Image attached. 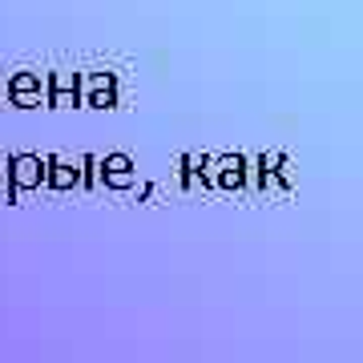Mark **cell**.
<instances>
[{
	"label": "cell",
	"mask_w": 363,
	"mask_h": 363,
	"mask_svg": "<svg viewBox=\"0 0 363 363\" xmlns=\"http://www.w3.org/2000/svg\"><path fill=\"white\" fill-rule=\"evenodd\" d=\"M97 182H105L109 190H133L138 186V166L130 154H105L97 157Z\"/></svg>",
	"instance_id": "obj_3"
},
{
	"label": "cell",
	"mask_w": 363,
	"mask_h": 363,
	"mask_svg": "<svg viewBox=\"0 0 363 363\" xmlns=\"http://www.w3.org/2000/svg\"><path fill=\"white\" fill-rule=\"evenodd\" d=\"M37 186H45V157L40 154L9 157V202H16L25 190H37Z\"/></svg>",
	"instance_id": "obj_1"
},
{
	"label": "cell",
	"mask_w": 363,
	"mask_h": 363,
	"mask_svg": "<svg viewBox=\"0 0 363 363\" xmlns=\"http://www.w3.org/2000/svg\"><path fill=\"white\" fill-rule=\"evenodd\" d=\"M202 174L210 186L222 190H238L247 182V157L242 154H222V157H202Z\"/></svg>",
	"instance_id": "obj_2"
},
{
	"label": "cell",
	"mask_w": 363,
	"mask_h": 363,
	"mask_svg": "<svg viewBox=\"0 0 363 363\" xmlns=\"http://www.w3.org/2000/svg\"><path fill=\"white\" fill-rule=\"evenodd\" d=\"M45 186H52V190L81 186V166L77 162H65V157H45Z\"/></svg>",
	"instance_id": "obj_7"
},
{
	"label": "cell",
	"mask_w": 363,
	"mask_h": 363,
	"mask_svg": "<svg viewBox=\"0 0 363 363\" xmlns=\"http://www.w3.org/2000/svg\"><path fill=\"white\" fill-rule=\"evenodd\" d=\"M81 89H85V105L89 109H113L117 105V77L113 73H89V77H81Z\"/></svg>",
	"instance_id": "obj_5"
},
{
	"label": "cell",
	"mask_w": 363,
	"mask_h": 363,
	"mask_svg": "<svg viewBox=\"0 0 363 363\" xmlns=\"http://www.w3.org/2000/svg\"><path fill=\"white\" fill-rule=\"evenodd\" d=\"M40 89H45V77L40 73H13L9 77V97L16 101V109H37Z\"/></svg>",
	"instance_id": "obj_6"
},
{
	"label": "cell",
	"mask_w": 363,
	"mask_h": 363,
	"mask_svg": "<svg viewBox=\"0 0 363 363\" xmlns=\"http://www.w3.org/2000/svg\"><path fill=\"white\" fill-rule=\"evenodd\" d=\"M45 89H49V109H73V105H81V73L57 69L45 77Z\"/></svg>",
	"instance_id": "obj_4"
}]
</instances>
